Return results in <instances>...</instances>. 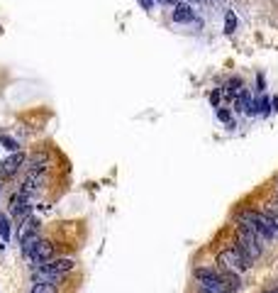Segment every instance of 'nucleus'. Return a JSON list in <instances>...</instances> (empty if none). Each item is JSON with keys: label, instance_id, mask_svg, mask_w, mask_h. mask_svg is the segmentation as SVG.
<instances>
[{"label": "nucleus", "instance_id": "1", "mask_svg": "<svg viewBox=\"0 0 278 293\" xmlns=\"http://www.w3.org/2000/svg\"><path fill=\"white\" fill-rule=\"evenodd\" d=\"M234 225L242 227V230H247V232H251V234H256V237H261L264 242L278 239V227L266 218L264 210H254V208H242V210H237V213H234Z\"/></svg>", "mask_w": 278, "mask_h": 293}, {"label": "nucleus", "instance_id": "2", "mask_svg": "<svg viewBox=\"0 0 278 293\" xmlns=\"http://www.w3.org/2000/svg\"><path fill=\"white\" fill-rule=\"evenodd\" d=\"M251 259L249 257H244L237 247H229V249H222L220 254H217V266L222 269V271H232V274H244V271H249L251 269Z\"/></svg>", "mask_w": 278, "mask_h": 293}, {"label": "nucleus", "instance_id": "3", "mask_svg": "<svg viewBox=\"0 0 278 293\" xmlns=\"http://www.w3.org/2000/svg\"><path fill=\"white\" fill-rule=\"evenodd\" d=\"M234 247H237L244 257H249L251 262H256V259L264 254V239H261V237H256V234L247 232V230H242V227H237V239H234Z\"/></svg>", "mask_w": 278, "mask_h": 293}, {"label": "nucleus", "instance_id": "4", "mask_svg": "<svg viewBox=\"0 0 278 293\" xmlns=\"http://www.w3.org/2000/svg\"><path fill=\"white\" fill-rule=\"evenodd\" d=\"M27 259L32 262V266L37 269V266H42L44 262H49V259H54V244L52 242H47V239H39L32 249L27 252Z\"/></svg>", "mask_w": 278, "mask_h": 293}, {"label": "nucleus", "instance_id": "5", "mask_svg": "<svg viewBox=\"0 0 278 293\" xmlns=\"http://www.w3.org/2000/svg\"><path fill=\"white\" fill-rule=\"evenodd\" d=\"M25 161H27V156H25L22 151H12L5 161H0V178H10V176H15L20 169H22Z\"/></svg>", "mask_w": 278, "mask_h": 293}, {"label": "nucleus", "instance_id": "6", "mask_svg": "<svg viewBox=\"0 0 278 293\" xmlns=\"http://www.w3.org/2000/svg\"><path fill=\"white\" fill-rule=\"evenodd\" d=\"M42 266L52 269V271H56V274H69V271L76 269V259H71V257H61V259H49V262H44Z\"/></svg>", "mask_w": 278, "mask_h": 293}, {"label": "nucleus", "instance_id": "7", "mask_svg": "<svg viewBox=\"0 0 278 293\" xmlns=\"http://www.w3.org/2000/svg\"><path fill=\"white\" fill-rule=\"evenodd\" d=\"M191 20H195L193 7L188 2H178L173 10V22H191Z\"/></svg>", "mask_w": 278, "mask_h": 293}, {"label": "nucleus", "instance_id": "8", "mask_svg": "<svg viewBox=\"0 0 278 293\" xmlns=\"http://www.w3.org/2000/svg\"><path fill=\"white\" fill-rule=\"evenodd\" d=\"M249 113H251V115H266V113H269V98L264 95V98H256V100H251Z\"/></svg>", "mask_w": 278, "mask_h": 293}, {"label": "nucleus", "instance_id": "9", "mask_svg": "<svg viewBox=\"0 0 278 293\" xmlns=\"http://www.w3.org/2000/svg\"><path fill=\"white\" fill-rule=\"evenodd\" d=\"M244 90V81L239 78V76H232L229 81H227V86H224V93L227 95H239Z\"/></svg>", "mask_w": 278, "mask_h": 293}, {"label": "nucleus", "instance_id": "10", "mask_svg": "<svg viewBox=\"0 0 278 293\" xmlns=\"http://www.w3.org/2000/svg\"><path fill=\"white\" fill-rule=\"evenodd\" d=\"M249 108H251V95H249V90L244 88L237 95V113H249Z\"/></svg>", "mask_w": 278, "mask_h": 293}, {"label": "nucleus", "instance_id": "11", "mask_svg": "<svg viewBox=\"0 0 278 293\" xmlns=\"http://www.w3.org/2000/svg\"><path fill=\"white\" fill-rule=\"evenodd\" d=\"M29 293H59V286L56 284H49V281H37Z\"/></svg>", "mask_w": 278, "mask_h": 293}, {"label": "nucleus", "instance_id": "12", "mask_svg": "<svg viewBox=\"0 0 278 293\" xmlns=\"http://www.w3.org/2000/svg\"><path fill=\"white\" fill-rule=\"evenodd\" d=\"M234 29H237V15H234L232 10H227V12H224V32L232 34Z\"/></svg>", "mask_w": 278, "mask_h": 293}, {"label": "nucleus", "instance_id": "13", "mask_svg": "<svg viewBox=\"0 0 278 293\" xmlns=\"http://www.w3.org/2000/svg\"><path fill=\"white\" fill-rule=\"evenodd\" d=\"M0 145L5 146L7 151H20V145H17L12 137H0Z\"/></svg>", "mask_w": 278, "mask_h": 293}, {"label": "nucleus", "instance_id": "14", "mask_svg": "<svg viewBox=\"0 0 278 293\" xmlns=\"http://www.w3.org/2000/svg\"><path fill=\"white\" fill-rule=\"evenodd\" d=\"M0 237L7 242L10 239V225H7V218H0Z\"/></svg>", "mask_w": 278, "mask_h": 293}, {"label": "nucleus", "instance_id": "15", "mask_svg": "<svg viewBox=\"0 0 278 293\" xmlns=\"http://www.w3.org/2000/svg\"><path fill=\"white\" fill-rule=\"evenodd\" d=\"M217 120H220V122H229V110L217 108ZM229 125H232V122H229Z\"/></svg>", "mask_w": 278, "mask_h": 293}, {"label": "nucleus", "instance_id": "16", "mask_svg": "<svg viewBox=\"0 0 278 293\" xmlns=\"http://www.w3.org/2000/svg\"><path fill=\"white\" fill-rule=\"evenodd\" d=\"M210 103H212L215 108H220V88H217V90H212V95H210Z\"/></svg>", "mask_w": 278, "mask_h": 293}, {"label": "nucleus", "instance_id": "17", "mask_svg": "<svg viewBox=\"0 0 278 293\" xmlns=\"http://www.w3.org/2000/svg\"><path fill=\"white\" fill-rule=\"evenodd\" d=\"M139 5H141V10H151L154 7V0H139Z\"/></svg>", "mask_w": 278, "mask_h": 293}, {"label": "nucleus", "instance_id": "18", "mask_svg": "<svg viewBox=\"0 0 278 293\" xmlns=\"http://www.w3.org/2000/svg\"><path fill=\"white\" fill-rule=\"evenodd\" d=\"M264 293H278V289H266Z\"/></svg>", "mask_w": 278, "mask_h": 293}]
</instances>
